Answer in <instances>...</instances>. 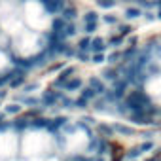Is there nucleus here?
<instances>
[{
    "instance_id": "ea45409f",
    "label": "nucleus",
    "mask_w": 161,
    "mask_h": 161,
    "mask_svg": "<svg viewBox=\"0 0 161 161\" xmlns=\"http://www.w3.org/2000/svg\"><path fill=\"white\" fill-rule=\"evenodd\" d=\"M138 150H140V152H150V150H153V142L146 140V142H142V144L138 146Z\"/></svg>"
},
{
    "instance_id": "2f4dec72",
    "label": "nucleus",
    "mask_w": 161,
    "mask_h": 161,
    "mask_svg": "<svg viewBox=\"0 0 161 161\" xmlns=\"http://www.w3.org/2000/svg\"><path fill=\"white\" fill-rule=\"evenodd\" d=\"M74 57H76V59H78L80 63H89V61H91V55H89L87 51H78V49H76Z\"/></svg>"
},
{
    "instance_id": "aec40b11",
    "label": "nucleus",
    "mask_w": 161,
    "mask_h": 161,
    "mask_svg": "<svg viewBox=\"0 0 161 161\" xmlns=\"http://www.w3.org/2000/svg\"><path fill=\"white\" fill-rule=\"evenodd\" d=\"M116 27H118V34H119V36H123V38L131 36V32H133V27H131L129 23H118Z\"/></svg>"
},
{
    "instance_id": "6e6d98bb",
    "label": "nucleus",
    "mask_w": 161,
    "mask_h": 161,
    "mask_svg": "<svg viewBox=\"0 0 161 161\" xmlns=\"http://www.w3.org/2000/svg\"><path fill=\"white\" fill-rule=\"evenodd\" d=\"M21 2H25V0H21Z\"/></svg>"
},
{
    "instance_id": "3c124183",
    "label": "nucleus",
    "mask_w": 161,
    "mask_h": 161,
    "mask_svg": "<svg viewBox=\"0 0 161 161\" xmlns=\"http://www.w3.org/2000/svg\"><path fill=\"white\" fill-rule=\"evenodd\" d=\"M6 95H8V93H6V91H4V89H2V91H0V101H2V99H4V97H6Z\"/></svg>"
},
{
    "instance_id": "b1692460",
    "label": "nucleus",
    "mask_w": 161,
    "mask_h": 161,
    "mask_svg": "<svg viewBox=\"0 0 161 161\" xmlns=\"http://www.w3.org/2000/svg\"><path fill=\"white\" fill-rule=\"evenodd\" d=\"M89 46H91V38L89 36H84V38H80V42H78V51H87L89 53Z\"/></svg>"
},
{
    "instance_id": "a19ab883",
    "label": "nucleus",
    "mask_w": 161,
    "mask_h": 161,
    "mask_svg": "<svg viewBox=\"0 0 161 161\" xmlns=\"http://www.w3.org/2000/svg\"><path fill=\"white\" fill-rule=\"evenodd\" d=\"M36 87H38V84H27V86H23V93L29 95V93H32Z\"/></svg>"
},
{
    "instance_id": "8fccbe9b",
    "label": "nucleus",
    "mask_w": 161,
    "mask_h": 161,
    "mask_svg": "<svg viewBox=\"0 0 161 161\" xmlns=\"http://www.w3.org/2000/svg\"><path fill=\"white\" fill-rule=\"evenodd\" d=\"M155 17H157L159 21H161V8H157V14H155Z\"/></svg>"
},
{
    "instance_id": "423d86ee",
    "label": "nucleus",
    "mask_w": 161,
    "mask_h": 161,
    "mask_svg": "<svg viewBox=\"0 0 161 161\" xmlns=\"http://www.w3.org/2000/svg\"><path fill=\"white\" fill-rule=\"evenodd\" d=\"M82 87H84V82H82V78H80V76H72V78H68L66 82H64V86H63V89L68 91V93H72V91H80Z\"/></svg>"
},
{
    "instance_id": "4468645a",
    "label": "nucleus",
    "mask_w": 161,
    "mask_h": 161,
    "mask_svg": "<svg viewBox=\"0 0 161 161\" xmlns=\"http://www.w3.org/2000/svg\"><path fill=\"white\" fill-rule=\"evenodd\" d=\"M142 14H144V10L138 8V6H129V8H125V17H127V19H138V17H142Z\"/></svg>"
},
{
    "instance_id": "39448f33",
    "label": "nucleus",
    "mask_w": 161,
    "mask_h": 161,
    "mask_svg": "<svg viewBox=\"0 0 161 161\" xmlns=\"http://www.w3.org/2000/svg\"><path fill=\"white\" fill-rule=\"evenodd\" d=\"M74 72H76V68H74V66H64V68L59 72V76L55 78V82H53V87H63L66 80L74 76Z\"/></svg>"
},
{
    "instance_id": "9b49d317",
    "label": "nucleus",
    "mask_w": 161,
    "mask_h": 161,
    "mask_svg": "<svg viewBox=\"0 0 161 161\" xmlns=\"http://www.w3.org/2000/svg\"><path fill=\"white\" fill-rule=\"evenodd\" d=\"M61 17L66 21V23H72V21H76V17H78V8L76 6H64V10L61 12Z\"/></svg>"
},
{
    "instance_id": "bb28decb",
    "label": "nucleus",
    "mask_w": 161,
    "mask_h": 161,
    "mask_svg": "<svg viewBox=\"0 0 161 161\" xmlns=\"http://www.w3.org/2000/svg\"><path fill=\"white\" fill-rule=\"evenodd\" d=\"M110 152V142L106 140V138H101L99 140V148H97V153L99 155H106Z\"/></svg>"
},
{
    "instance_id": "393cba45",
    "label": "nucleus",
    "mask_w": 161,
    "mask_h": 161,
    "mask_svg": "<svg viewBox=\"0 0 161 161\" xmlns=\"http://www.w3.org/2000/svg\"><path fill=\"white\" fill-rule=\"evenodd\" d=\"M99 19H101V15L97 12H93V10L84 14V23H99Z\"/></svg>"
},
{
    "instance_id": "a211bd4d",
    "label": "nucleus",
    "mask_w": 161,
    "mask_h": 161,
    "mask_svg": "<svg viewBox=\"0 0 161 161\" xmlns=\"http://www.w3.org/2000/svg\"><path fill=\"white\" fill-rule=\"evenodd\" d=\"M47 123H49V119H46V118H34V119H29V127H32V129H46L47 127Z\"/></svg>"
},
{
    "instance_id": "7c9ffc66",
    "label": "nucleus",
    "mask_w": 161,
    "mask_h": 161,
    "mask_svg": "<svg viewBox=\"0 0 161 161\" xmlns=\"http://www.w3.org/2000/svg\"><path fill=\"white\" fill-rule=\"evenodd\" d=\"M118 4V0H97V6L103 8V10H110Z\"/></svg>"
},
{
    "instance_id": "09e8293b",
    "label": "nucleus",
    "mask_w": 161,
    "mask_h": 161,
    "mask_svg": "<svg viewBox=\"0 0 161 161\" xmlns=\"http://www.w3.org/2000/svg\"><path fill=\"white\" fill-rule=\"evenodd\" d=\"M146 161H159V155H153V157H148Z\"/></svg>"
},
{
    "instance_id": "49530a36",
    "label": "nucleus",
    "mask_w": 161,
    "mask_h": 161,
    "mask_svg": "<svg viewBox=\"0 0 161 161\" xmlns=\"http://www.w3.org/2000/svg\"><path fill=\"white\" fill-rule=\"evenodd\" d=\"M89 161H104V155H97V157H91Z\"/></svg>"
},
{
    "instance_id": "72a5a7b5",
    "label": "nucleus",
    "mask_w": 161,
    "mask_h": 161,
    "mask_svg": "<svg viewBox=\"0 0 161 161\" xmlns=\"http://www.w3.org/2000/svg\"><path fill=\"white\" fill-rule=\"evenodd\" d=\"M104 61H106V55H104V53H91V61H89V63L101 64V63H104Z\"/></svg>"
},
{
    "instance_id": "7ed1b4c3",
    "label": "nucleus",
    "mask_w": 161,
    "mask_h": 161,
    "mask_svg": "<svg viewBox=\"0 0 161 161\" xmlns=\"http://www.w3.org/2000/svg\"><path fill=\"white\" fill-rule=\"evenodd\" d=\"M127 116H129L133 125H155V119L148 118L144 110H135V112H129Z\"/></svg>"
},
{
    "instance_id": "79ce46f5",
    "label": "nucleus",
    "mask_w": 161,
    "mask_h": 161,
    "mask_svg": "<svg viewBox=\"0 0 161 161\" xmlns=\"http://www.w3.org/2000/svg\"><path fill=\"white\" fill-rule=\"evenodd\" d=\"M142 15H144V17H146V19H148V21H153V19H157V17H155V14H153V12H144V14H142Z\"/></svg>"
},
{
    "instance_id": "6ab92c4d",
    "label": "nucleus",
    "mask_w": 161,
    "mask_h": 161,
    "mask_svg": "<svg viewBox=\"0 0 161 161\" xmlns=\"http://www.w3.org/2000/svg\"><path fill=\"white\" fill-rule=\"evenodd\" d=\"M63 34H64V40H66V38H72V36H76V34H78V25H76L74 21H72V23H66V27H64Z\"/></svg>"
},
{
    "instance_id": "a878e982",
    "label": "nucleus",
    "mask_w": 161,
    "mask_h": 161,
    "mask_svg": "<svg viewBox=\"0 0 161 161\" xmlns=\"http://www.w3.org/2000/svg\"><path fill=\"white\" fill-rule=\"evenodd\" d=\"M123 40H125L123 36L116 34V36H110V38H108V44H106V46H108V47H114V49H118V47L123 44Z\"/></svg>"
},
{
    "instance_id": "cd10ccee",
    "label": "nucleus",
    "mask_w": 161,
    "mask_h": 161,
    "mask_svg": "<svg viewBox=\"0 0 161 161\" xmlns=\"http://www.w3.org/2000/svg\"><path fill=\"white\" fill-rule=\"evenodd\" d=\"M99 140H101V136H89V144H87V148H86V152H95L97 153V148H99Z\"/></svg>"
},
{
    "instance_id": "a18cd8bd",
    "label": "nucleus",
    "mask_w": 161,
    "mask_h": 161,
    "mask_svg": "<svg viewBox=\"0 0 161 161\" xmlns=\"http://www.w3.org/2000/svg\"><path fill=\"white\" fill-rule=\"evenodd\" d=\"M84 121H86V123H93V125H97V121H95V118H91V116H87V118H84Z\"/></svg>"
},
{
    "instance_id": "f8f14e48",
    "label": "nucleus",
    "mask_w": 161,
    "mask_h": 161,
    "mask_svg": "<svg viewBox=\"0 0 161 161\" xmlns=\"http://www.w3.org/2000/svg\"><path fill=\"white\" fill-rule=\"evenodd\" d=\"M66 121H68V118H64V116H59V118H53V119H49V123H47V131H51V133H55L57 129H61V127H64L66 125Z\"/></svg>"
},
{
    "instance_id": "1a4fd4ad",
    "label": "nucleus",
    "mask_w": 161,
    "mask_h": 161,
    "mask_svg": "<svg viewBox=\"0 0 161 161\" xmlns=\"http://www.w3.org/2000/svg\"><path fill=\"white\" fill-rule=\"evenodd\" d=\"M89 87L97 93V97L104 95V91H106V84L103 82L101 78H97V76H91V78H89Z\"/></svg>"
},
{
    "instance_id": "ddd939ff",
    "label": "nucleus",
    "mask_w": 161,
    "mask_h": 161,
    "mask_svg": "<svg viewBox=\"0 0 161 161\" xmlns=\"http://www.w3.org/2000/svg\"><path fill=\"white\" fill-rule=\"evenodd\" d=\"M97 131H99L101 138H106V140H110V138L116 135V133H114V127L108 125V123H97Z\"/></svg>"
},
{
    "instance_id": "37998d69",
    "label": "nucleus",
    "mask_w": 161,
    "mask_h": 161,
    "mask_svg": "<svg viewBox=\"0 0 161 161\" xmlns=\"http://www.w3.org/2000/svg\"><path fill=\"white\" fill-rule=\"evenodd\" d=\"M68 161H89L87 157H84V155H72Z\"/></svg>"
},
{
    "instance_id": "4d7b16f0",
    "label": "nucleus",
    "mask_w": 161,
    "mask_h": 161,
    "mask_svg": "<svg viewBox=\"0 0 161 161\" xmlns=\"http://www.w3.org/2000/svg\"><path fill=\"white\" fill-rule=\"evenodd\" d=\"M133 161H136V159H133Z\"/></svg>"
},
{
    "instance_id": "4c0bfd02",
    "label": "nucleus",
    "mask_w": 161,
    "mask_h": 161,
    "mask_svg": "<svg viewBox=\"0 0 161 161\" xmlns=\"http://www.w3.org/2000/svg\"><path fill=\"white\" fill-rule=\"evenodd\" d=\"M66 64H64V61H57V63H53V64H49L47 66V70L49 72H57V70H63Z\"/></svg>"
},
{
    "instance_id": "864d4df0",
    "label": "nucleus",
    "mask_w": 161,
    "mask_h": 161,
    "mask_svg": "<svg viewBox=\"0 0 161 161\" xmlns=\"http://www.w3.org/2000/svg\"><path fill=\"white\" fill-rule=\"evenodd\" d=\"M153 6H155V8H161V0H155V2H153Z\"/></svg>"
},
{
    "instance_id": "c9c22d12",
    "label": "nucleus",
    "mask_w": 161,
    "mask_h": 161,
    "mask_svg": "<svg viewBox=\"0 0 161 161\" xmlns=\"http://www.w3.org/2000/svg\"><path fill=\"white\" fill-rule=\"evenodd\" d=\"M40 116H42V110H40V108H31V110H27V114H25L27 119H34V118H40Z\"/></svg>"
},
{
    "instance_id": "6e6552de",
    "label": "nucleus",
    "mask_w": 161,
    "mask_h": 161,
    "mask_svg": "<svg viewBox=\"0 0 161 161\" xmlns=\"http://www.w3.org/2000/svg\"><path fill=\"white\" fill-rule=\"evenodd\" d=\"M106 40L101 38V36H95L91 38V46H89V53H104L106 51Z\"/></svg>"
},
{
    "instance_id": "5fc2aeb1",
    "label": "nucleus",
    "mask_w": 161,
    "mask_h": 161,
    "mask_svg": "<svg viewBox=\"0 0 161 161\" xmlns=\"http://www.w3.org/2000/svg\"><path fill=\"white\" fill-rule=\"evenodd\" d=\"M123 2H133V0H123Z\"/></svg>"
},
{
    "instance_id": "0eeeda50",
    "label": "nucleus",
    "mask_w": 161,
    "mask_h": 161,
    "mask_svg": "<svg viewBox=\"0 0 161 161\" xmlns=\"http://www.w3.org/2000/svg\"><path fill=\"white\" fill-rule=\"evenodd\" d=\"M14 64H15V68H21V70H31V68H36V61H34V57H29V59H25V57H14Z\"/></svg>"
},
{
    "instance_id": "603ef678",
    "label": "nucleus",
    "mask_w": 161,
    "mask_h": 161,
    "mask_svg": "<svg viewBox=\"0 0 161 161\" xmlns=\"http://www.w3.org/2000/svg\"><path fill=\"white\" fill-rule=\"evenodd\" d=\"M0 121H6V114L4 112H0Z\"/></svg>"
},
{
    "instance_id": "473e14b6",
    "label": "nucleus",
    "mask_w": 161,
    "mask_h": 161,
    "mask_svg": "<svg viewBox=\"0 0 161 161\" xmlns=\"http://www.w3.org/2000/svg\"><path fill=\"white\" fill-rule=\"evenodd\" d=\"M103 21H104L106 25H118V23H119V17L114 15V14H108V15H103Z\"/></svg>"
},
{
    "instance_id": "9d476101",
    "label": "nucleus",
    "mask_w": 161,
    "mask_h": 161,
    "mask_svg": "<svg viewBox=\"0 0 161 161\" xmlns=\"http://www.w3.org/2000/svg\"><path fill=\"white\" fill-rule=\"evenodd\" d=\"M101 80L103 82H116V80H119V72H118V68L116 66H110V68H103V72H101Z\"/></svg>"
},
{
    "instance_id": "c85d7f7f",
    "label": "nucleus",
    "mask_w": 161,
    "mask_h": 161,
    "mask_svg": "<svg viewBox=\"0 0 161 161\" xmlns=\"http://www.w3.org/2000/svg\"><path fill=\"white\" fill-rule=\"evenodd\" d=\"M89 101H86V99H82V97H78L74 103H72V108H80V110H86V108H89Z\"/></svg>"
},
{
    "instance_id": "58836bf2",
    "label": "nucleus",
    "mask_w": 161,
    "mask_h": 161,
    "mask_svg": "<svg viewBox=\"0 0 161 161\" xmlns=\"http://www.w3.org/2000/svg\"><path fill=\"white\" fill-rule=\"evenodd\" d=\"M72 103H74V101H72V99H68L66 95H63V97L59 99V104H61L63 108H72Z\"/></svg>"
},
{
    "instance_id": "f704fd0d",
    "label": "nucleus",
    "mask_w": 161,
    "mask_h": 161,
    "mask_svg": "<svg viewBox=\"0 0 161 161\" xmlns=\"http://www.w3.org/2000/svg\"><path fill=\"white\" fill-rule=\"evenodd\" d=\"M97 29H99V25H97V23H84V32H86V36L93 34Z\"/></svg>"
},
{
    "instance_id": "f3484780",
    "label": "nucleus",
    "mask_w": 161,
    "mask_h": 161,
    "mask_svg": "<svg viewBox=\"0 0 161 161\" xmlns=\"http://www.w3.org/2000/svg\"><path fill=\"white\" fill-rule=\"evenodd\" d=\"M80 97L82 99H86V101H89V103H93L95 99H97V93L89 87V86H84L82 89H80Z\"/></svg>"
},
{
    "instance_id": "f03ea898",
    "label": "nucleus",
    "mask_w": 161,
    "mask_h": 161,
    "mask_svg": "<svg viewBox=\"0 0 161 161\" xmlns=\"http://www.w3.org/2000/svg\"><path fill=\"white\" fill-rule=\"evenodd\" d=\"M63 97V93L61 91H57V89H46L44 93H42V99H40V104L44 106V108H47V106H55L57 103H59V99Z\"/></svg>"
},
{
    "instance_id": "4be33fe9",
    "label": "nucleus",
    "mask_w": 161,
    "mask_h": 161,
    "mask_svg": "<svg viewBox=\"0 0 161 161\" xmlns=\"http://www.w3.org/2000/svg\"><path fill=\"white\" fill-rule=\"evenodd\" d=\"M119 61H121V51H119V49H114L112 53L106 55V63H108V64H118Z\"/></svg>"
},
{
    "instance_id": "dca6fc26",
    "label": "nucleus",
    "mask_w": 161,
    "mask_h": 161,
    "mask_svg": "<svg viewBox=\"0 0 161 161\" xmlns=\"http://www.w3.org/2000/svg\"><path fill=\"white\" fill-rule=\"evenodd\" d=\"M64 27H66V21L59 15V17H55L53 21H51V32H57V34H61L63 31H64Z\"/></svg>"
},
{
    "instance_id": "412c9836",
    "label": "nucleus",
    "mask_w": 161,
    "mask_h": 161,
    "mask_svg": "<svg viewBox=\"0 0 161 161\" xmlns=\"http://www.w3.org/2000/svg\"><path fill=\"white\" fill-rule=\"evenodd\" d=\"M25 74H27V72L14 76V80L10 82V87H21V86H25V82H27V76H25Z\"/></svg>"
},
{
    "instance_id": "2eb2a0df",
    "label": "nucleus",
    "mask_w": 161,
    "mask_h": 161,
    "mask_svg": "<svg viewBox=\"0 0 161 161\" xmlns=\"http://www.w3.org/2000/svg\"><path fill=\"white\" fill-rule=\"evenodd\" d=\"M114 133H119V135H125V136H133L135 135V127H129V125H121V123H114Z\"/></svg>"
},
{
    "instance_id": "5701e85b",
    "label": "nucleus",
    "mask_w": 161,
    "mask_h": 161,
    "mask_svg": "<svg viewBox=\"0 0 161 161\" xmlns=\"http://www.w3.org/2000/svg\"><path fill=\"white\" fill-rule=\"evenodd\" d=\"M10 123H12V129H15V131H23V129L29 127V119L27 118H19V119L10 121Z\"/></svg>"
},
{
    "instance_id": "de8ad7c7",
    "label": "nucleus",
    "mask_w": 161,
    "mask_h": 161,
    "mask_svg": "<svg viewBox=\"0 0 161 161\" xmlns=\"http://www.w3.org/2000/svg\"><path fill=\"white\" fill-rule=\"evenodd\" d=\"M112 161H123V155H114Z\"/></svg>"
},
{
    "instance_id": "e433bc0d",
    "label": "nucleus",
    "mask_w": 161,
    "mask_h": 161,
    "mask_svg": "<svg viewBox=\"0 0 161 161\" xmlns=\"http://www.w3.org/2000/svg\"><path fill=\"white\" fill-rule=\"evenodd\" d=\"M140 153H142V152H140L138 148H131V150H129V152L125 153V159H127V161H133V159H136V157H138Z\"/></svg>"
},
{
    "instance_id": "f257e3e1",
    "label": "nucleus",
    "mask_w": 161,
    "mask_h": 161,
    "mask_svg": "<svg viewBox=\"0 0 161 161\" xmlns=\"http://www.w3.org/2000/svg\"><path fill=\"white\" fill-rule=\"evenodd\" d=\"M123 103H125V106H127V110H129V112L144 110L146 106H150V104H152V101H150L148 93L144 91V87H136V89H133V91H127V95H125Z\"/></svg>"
},
{
    "instance_id": "c03bdc74",
    "label": "nucleus",
    "mask_w": 161,
    "mask_h": 161,
    "mask_svg": "<svg viewBox=\"0 0 161 161\" xmlns=\"http://www.w3.org/2000/svg\"><path fill=\"white\" fill-rule=\"evenodd\" d=\"M136 42H138L136 36H129V42H127V44H129V46H136Z\"/></svg>"
},
{
    "instance_id": "c756f323",
    "label": "nucleus",
    "mask_w": 161,
    "mask_h": 161,
    "mask_svg": "<svg viewBox=\"0 0 161 161\" xmlns=\"http://www.w3.org/2000/svg\"><path fill=\"white\" fill-rule=\"evenodd\" d=\"M21 110H23V108L19 106V103H12V104L6 106V112H4V114H6V116H8V114H10V116H15V114H19Z\"/></svg>"
},
{
    "instance_id": "20e7f679",
    "label": "nucleus",
    "mask_w": 161,
    "mask_h": 161,
    "mask_svg": "<svg viewBox=\"0 0 161 161\" xmlns=\"http://www.w3.org/2000/svg\"><path fill=\"white\" fill-rule=\"evenodd\" d=\"M127 89H129L127 80L119 78V80H116V82H114V87H112L110 91H112V95H114V99H116V101H123V99H125V95H127Z\"/></svg>"
}]
</instances>
